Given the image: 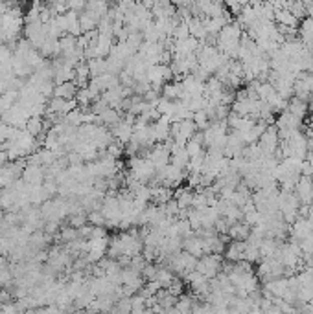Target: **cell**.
<instances>
[{
  "instance_id": "1",
  "label": "cell",
  "mask_w": 313,
  "mask_h": 314,
  "mask_svg": "<svg viewBox=\"0 0 313 314\" xmlns=\"http://www.w3.org/2000/svg\"><path fill=\"white\" fill-rule=\"evenodd\" d=\"M197 272H201L205 278L212 279L219 270V259L216 254H210V256H205L203 259L197 261V267H195Z\"/></svg>"
},
{
  "instance_id": "2",
  "label": "cell",
  "mask_w": 313,
  "mask_h": 314,
  "mask_svg": "<svg viewBox=\"0 0 313 314\" xmlns=\"http://www.w3.org/2000/svg\"><path fill=\"white\" fill-rule=\"evenodd\" d=\"M277 18L282 24H286V26H293V24L297 22V15L290 13V9H280V11H277Z\"/></svg>"
}]
</instances>
